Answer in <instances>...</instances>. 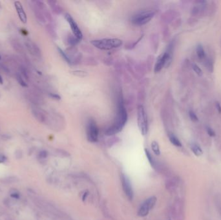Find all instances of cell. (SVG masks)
<instances>
[{
    "instance_id": "cell-36",
    "label": "cell",
    "mask_w": 221,
    "mask_h": 220,
    "mask_svg": "<svg viewBox=\"0 0 221 220\" xmlns=\"http://www.w3.org/2000/svg\"><path fill=\"white\" fill-rule=\"evenodd\" d=\"M87 196H88V194H87V193H85V194H84V196H83V200L84 201L85 200Z\"/></svg>"
},
{
    "instance_id": "cell-26",
    "label": "cell",
    "mask_w": 221,
    "mask_h": 220,
    "mask_svg": "<svg viewBox=\"0 0 221 220\" xmlns=\"http://www.w3.org/2000/svg\"><path fill=\"white\" fill-rule=\"evenodd\" d=\"M215 10H216L215 4H214L213 3L210 5V7H209L207 8V10L208 11V13L210 14V15H212V14L215 12Z\"/></svg>"
},
{
    "instance_id": "cell-18",
    "label": "cell",
    "mask_w": 221,
    "mask_h": 220,
    "mask_svg": "<svg viewBox=\"0 0 221 220\" xmlns=\"http://www.w3.org/2000/svg\"><path fill=\"white\" fill-rule=\"evenodd\" d=\"M19 181V179L16 177V176H9V177H6L1 179L0 180L3 184H12V183H17Z\"/></svg>"
},
{
    "instance_id": "cell-28",
    "label": "cell",
    "mask_w": 221,
    "mask_h": 220,
    "mask_svg": "<svg viewBox=\"0 0 221 220\" xmlns=\"http://www.w3.org/2000/svg\"><path fill=\"white\" fill-rule=\"evenodd\" d=\"M47 156H48V152H47L46 150H42L39 153L38 157L39 158H40V159H45V158L47 157Z\"/></svg>"
},
{
    "instance_id": "cell-29",
    "label": "cell",
    "mask_w": 221,
    "mask_h": 220,
    "mask_svg": "<svg viewBox=\"0 0 221 220\" xmlns=\"http://www.w3.org/2000/svg\"><path fill=\"white\" fill-rule=\"evenodd\" d=\"M14 155H15V157L16 159L20 160V159H21L23 157V152L21 150H16L15 153H14Z\"/></svg>"
},
{
    "instance_id": "cell-31",
    "label": "cell",
    "mask_w": 221,
    "mask_h": 220,
    "mask_svg": "<svg viewBox=\"0 0 221 220\" xmlns=\"http://www.w3.org/2000/svg\"><path fill=\"white\" fill-rule=\"evenodd\" d=\"M74 74L76 75V76H80V77H84L85 76L87 75V73H85V72H84V71H80V70H76L74 72Z\"/></svg>"
},
{
    "instance_id": "cell-9",
    "label": "cell",
    "mask_w": 221,
    "mask_h": 220,
    "mask_svg": "<svg viewBox=\"0 0 221 220\" xmlns=\"http://www.w3.org/2000/svg\"><path fill=\"white\" fill-rule=\"evenodd\" d=\"M170 58V52L168 51H166L164 53L162 54L158 57V58L157 61V63L155 64V72L156 73L160 72L163 67L165 66L166 63L168 62Z\"/></svg>"
},
{
    "instance_id": "cell-33",
    "label": "cell",
    "mask_w": 221,
    "mask_h": 220,
    "mask_svg": "<svg viewBox=\"0 0 221 220\" xmlns=\"http://www.w3.org/2000/svg\"><path fill=\"white\" fill-rule=\"evenodd\" d=\"M6 160H7V157L5 156V155L0 154V163H4V162L6 161Z\"/></svg>"
},
{
    "instance_id": "cell-20",
    "label": "cell",
    "mask_w": 221,
    "mask_h": 220,
    "mask_svg": "<svg viewBox=\"0 0 221 220\" xmlns=\"http://www.w3.org/2000/svg\"><path fill=\"white\" fill-rule=\"evenodd\" d=\"M169 139L171 143L173 144V145H175L177 147H180L182 146V143L180 142V140L178 139V138L173 134H169Z\"/></svg>"
},
{
    "instance_id": "cell-2",
    "label": "cell",
    "mask_w": 221,
    "mask_h": 220,
    "mask_svg": "<svg viewBox=\"0 0 221 220\" xmlns=\"http://www.w3.org/2000/svg\"><path fill=\"white\" fill-rule=\"evenodd\" d=\"M96 48L100 50H111L118 48L122 45V41L117 38H106L96 39L90 41Z\"/></svg>"
},
{
    "instance_id": "cell-34",
    "label": "cell",
    "mask_w": 221,
    "mask_h": 220,
    "mask_svg": "<svg viewBox=\"0 0 221 220\" xmlns=\"http://www.w3.org/2000/svg\"><path fill=\"white\" fill-rule=\"evenodd\" d=\"M50 96H51L52 98H53L54 99H60V96H58V94H50Z\"/></svg>"
},
{
    "instance_id": "cell-11",
    "label": "cell",
    "mask_w": 221,
    "mask_h": 220,
    "mask_svg": "<svg viewBox=\"0 0 221 220\" xmlns=\"http://www.w3.org/2000/svg\"><path fill=\"white\" fill-rule=\"evenodd\" d=\"M25 47H26L28 51L31 54L35 56H40V50L38 48V46L33 42H32L30 40L26 41H25Z\"/></svg>"
},
{
    "instance_id": "cell-16",
    "label": "cell",
    "mask_w": 221,
    "mask_h": 220,
    "mask_svg": "<svg viewBox=\"0 0 221 220\" xmlns=\"http://www.w3.org/2000/svg\"><path fill=\"white\" fill-rule=\"evenodd\" d=\"M204 65L209 73H213V70H214V62H213L212 59L209 58V57L205 58Z\"/></svg>"
},
{
    "instance_id": "cell-30",
    "label": "cell",
    "mask_w": 221,
    "mask_h": 220,
    "mask_svg": "<svg viewBox=\"0 0 221 220\" xmlns=\"http://www.w3.org/2000/svg\"><path fill=\"white\" fill-rule=\"evenodd\" d=\"M206 131H207V133L208 134L211 136V137H214L215 136V131H213V130L209 127H206Z\"/></svg>"
},
{
    "instance_id": "cell-3",
    "label": "cell",
    "mask_w": 221,
    "mask_h": 220,
    "mask_svg": "<svg viewBox=\"0 0 221 220\" xmlns=\"http://www.w3.org/2000/svg\"><path fill=\"white\" fill-rule=\"evenodd\" d=\"M137 118L138 125H139L141 134L143 136L146 135L148 131L147 118L144 107L142 105H139L138 107Z\"/></svg>"
},
{
    "instance_id": "cell-8",
    "label": "cell",
    "mask_w": 221,
    "mask_h": 220,
    "mask_svg": "<svg viewBox=\"0 0 221 220\" xmlns=\"http://www.w3.org/2000/svg\"><path fill=\"white\" fill-rule=\"evenodd\" d=\"M66 19L67 21V22L69 24L71 30L72 31V33L74 34L75 38H77L78 41L81 40L83 38V34L82 33L81 30L78 27L77 23H76V21L72 18L70 14H66Z\"/></svg>"
},
{
    "instance_id": "cell-32",
    "label": "cell",
    "mask_w": 221,
    "mask_h": 220,
    "mask_svg": "<svg viewBox=\"0 0 221 220\" xmlns=\"http://www.w3.org/2000/svg\"><path fill=\"white\" fill-rule=\"evenodd\" d=\"M215 107L219 114H221V105L219 102H215Z\"/></svg>"
},
{
    "instance_id": "cell-4",
    "label": "cell",
    "mask_w": 221,
    "mask_h": 220,
    "mask_svg": "<svg viewBox=\"0 0 221 220\" xmlns=\"http://www.w3.org/2000/svg\"><path fill=\"white\" fill-rule=\"evenodd\" d=\"M155 13L151 11H144L134 15L131 18V22L136 25H143L151 20Z\"/></svg>"
},
{
    "instance_id": "cell-24",
    "label": "cell",
    "mask_w": 221,
    "mask_h": 220,
    "mask_svg": "<svg viewBox=\"0 0 221 220\" xmlns=\"http://www.w3.org/2000/svg\"><path fill=\"white\" fill-rule=\"evenodd\" d=\"M191 67H192V69L193 70V71L198 76H202V74H203V73H202V69L200 67H199V66L197 64L192 63Z\"/></svg>"
},
{
    "instance_id": "cell-7",
    "label": "cell",
    "mask_w": 221,
    "mask_h": 220,
    "mask_svg": "<svg viewBox=\"0 0 221 220\" xmlns=\"http://www.w3.org/2000/svg\"><path fill=\"white\" fill-rule=\"evenodd\" d=\"M121 182L123 190H124L125 195L128 197L129 200H132L133 198V190L131 183L128 176L124 174H122L121 175Z\"/></svg>"
},
{
    "instance_id": "cell-15",
    "label": "cell",
    "mask_w": 221,
    "mask_h": 220,
    "mask_svg": "<svg viewBox=\"0 0 221 220\" xmlns=\"http://www.w3.org/2000/svg\"><path fill=\"white\" fill-rule=\"evenodd\" d=\"M196 52H197V55L199 59L201 60H205L206 58V52L205 50L202 46V45L198 44L196 48Z\"/></svg>"
},
{
    "instance_id": "cell-17",
    "label": "cell",
    "mask_w": 221,
    "mask_h": 220,
    "mask_svg": "<svg viewBox=\"0 0 221 220\" xmlns=\"http://www.w3.org/2000/svg\"><path fill=\"white\" fill-rule=\"evenodd\" d=\"M145 152H146V156H147V158L148 161H149L150 163L151 164V165L154 168H157V167H158L157 162H156V161L155 160V159L153 158V156H152V154L150 153V151L148 150V149H145Z\"/></svg>"
},
{
    "instance_id": "cell-19",
    "label": "cell",
    "mask_w": 221,
    "mask_h": 220,
    "mask_svg": "<svg viewBox=\"0 0 221 220\" xmlns=\"http://www.w3.org/2000/svg\"><path fill=\"white\" fill-rule=\"evenodd\" d=\"M191 149L195 155L197 156H200L203 153L201 147L196 143H193L191 145Z\"/></svg>"
},
{
    "instance_id": "cell-23",
    "label": "cell",
    "mask_w": 221,
    "mask_h": 220,
    "mask_svg": "<svg viewBox=\"0 0 221 220\" xmlns=\"http://www.w3.org/2000/svg\"><path fill=\"white\" fill-rule=\"evenodd\" d=\"M10 196L14 200H18L20 198V193L19 191L15 189H12L9 191Z\"/></svg>"
},
{
    "instance_id": "cell-1",
    "label": "cell",
    "mask_w": 221,
    "mask_h": 220,
    "mask_svg": "<svg viewBox=\"0 0 221 220\" xmlns=\"http://www.w3.org/2000/svg\"><path fill=\"white\" fill-rule=\"evenodd\" d=\"M128 120V113L124 105V102L122 98H120L118 102V110L117 120L115 123L107 129L106 131V134L107 136H113L118 132H120L122 129L124 127Z\"/></svg>"
},
{
    "instance_id": "cell-12",
    "label": "cell",
    "mask_w": 221,
    "mask_h": 220,
    "mask_svg": "<svg viewBox=\"0 0 221 220\" xmlns=\"http://www.w3.org/2000/svg\"><path fill=\"white\" fill-rule=\"evenodd\" d=\"M10 44H11L12 48L20 54H24L25 52V49L24 46L22 45V44L18 41L16 38H12L10 39Z\"/></svg>"
},
{
    "instance_id": "cell-13",
    "label": "cell",
    "mask_w": 221,
    "mask_h": 220,
    "mask_svg": "<svg viewBox=\"0 0 221 220\" xmlns=\"http://www.w3.org/2000/svg\"><path fill=\"white\" fill-rule=\"evenodd\" d=\"M32 113L36 120H38L39 121L44 122V121L45 120V117L44 116V114H43V112L39 110L38 109H36V108H32Z\"/></svg>"
},
{
    "instance_id": "cell-21",
    "label": "cell",
    "mask_w": 221,
    "mask_h": 220,
    "mask_svg": "<svg viewBox=\"0 0 221 220\" xmlns=\"http://www.w3.org/2000/svg\"><path fill=\"white\" fill-rule=\"evenodd\" d=\"M16 79L17 81L18 82V83H19L21 86H23V87H27V82L24 80V78L21 75L20 73H16Z\"/></svg>"
},
{
    "instance_id": "cell-5",
    "label": "cell",
    "mask_w": 221,
    "mask_h": 220,
    "mask_svg": "<svg viewBox=\"0 0 221 220\" xmlns=\"http://www.w3.org/2000/svg\"><path fill=\"white\" fill-rule=\"evenodd\" d=\"M99 130L95 121L93 120H89L88 125V138L91 142H96L98 139Z\"/></svg>"
},
{
    "instance_id": "cell-14",
    "label": "cell",
    "mask_w": 221,
    "mask_h": 220,
    "mask_svg": "<svg viewBox=\"0 0 221 220\" xmlns=\"http://www.w3.org/2000/svg\"><path fill=\"white\" fill-rule=\"evenodd\" d=\"M34 4L32 5V9H33V12L35 14V16L36 17L39 21H44V17H43V14L41 12L42 9H40L39 7L36 4V3L33 1Z\"/></svg>"
},
{
    "instance_id": "cell-10",
    "label": "cell",
    "mask_w": 221,
    "mask_h": 220,
    "mask_svg": "<svg viewBox=\"0 0 221 220\" xmlns=\"http://www.w3.org/2000/svg\"><path fill=\"white\" fill-rule=\"evenodd\" d=\"M14 6H15L18 17H19V18L21 21V22L23 23H26L27 21V14L24 11L23 7L22 5H21V3L20 1H15L14 2Z\"/></svg>"
},
{
    "instance_id": "cell-22",
    "label": "cell",
    "mask_w": 221,
    "mask_h": 220,
    "mask_svg": "<svg viewBox=\"0 0 221 220\" xmlns=\"http://www.w3.org/2000/svg\"><path fill=\"white\" fill-rule=\"evenodd\" d=\"M151 148H152V150H153V152L156 155H157V156L160 155V147H159L158 143L157 142L153 141V142L151 143Z\"/></svg>"
},
{
    "instance_id": "cell-25",
    "label": "cell",
    "mask_w": 221,
    "mask_h": 220,
    "mask_svg": "<svg viewBox=\"0 0 221 220\" xmlns=\"http://www.w3.org/2000/svg\"><path fill=\"white\" fill-rule=\"evenodd\" d=\"M189 116L191 119V120L193 122H197L198 120V116H197V114H195V112L193 110H190L189 111Z\"/></svg>"
},
{
    "instance_id": "cell-27",
    "label": "cell",
    "mask_w": 221,
    "mask_h": 220,
    "mask_svg": "<svg viewBox=\"0 0 221 220\" xmlns=\"http://www.w3.org/2000/svg\"><path fill=\"white\" fill-rule=\"evenodd\" d=\"M58 51L60 52V54L61 55V56H62L63 58L66 60L67 63H70V60L69 58V57H67V56L66 54L64 53V52L62 50H61V49L60 48H58Z\"/></svg>"
},
{
    "instance_id": "cell-35",
    "label": "cell",
    "mask_w": 221,
    "mask_h": 220,
    "mask_svg": "<svg viewBox=\"0 0 221 220\" xmlns=\"http://www.w3.org/2000/svg\"><path fill=\"white\" fill-rule=\"evenodd\" d=\"M3 78L1 77V76L0 75V84H3Z\"/></svg>"
},
{
    "instance_id": "cell-6",
    "label": "cell",
    "mask_w": 221,
    "mask_h": 220,
    "mask_svg": "<svg viewBox=\"0 0 221 220\" xmlns=\"http://www.w3.org/2000/svg\"><path fill=\"white\" fill-rule=\"evenodd\" d=\"M156 201H157V198L155 196L148 198L139 208V212H138V215L140 216V217H144V216H147L149 213L150 211L154 207Z\"/></svg>"
}]
</instances>
